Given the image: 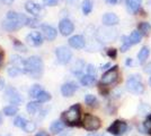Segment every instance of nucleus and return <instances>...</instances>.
Here are the masks:
<instances>
[{
  "instance_id": "f257e3e1",
  "label": "nucleus",
  "mask_w": 151,
  "mask_h": 136,
  "mask_svg": "<svg viewBox=\"0 0 151 136\" xmlns=\"http://www.w3.org/2000/svg\"><path fill=\"white\" fill-rule=\"evenodd\" d=\"M27 17L23 14L9 12L7 14L6 20L2 22V26L7 31H16L27 24Z\"/></svg>"
},
{
  "instance_id": "f03ea898",
  "label": "nucleus",
  "mask_w": 151,
  "mask_h": 136,
  "mask_svg": "<svg viewBox=\"0 0 151 136\" xmlns=\"http://www.w3.org/2000/svg\"><path fill=\"white\" fill-rule=\"evenodd\" d=\"M43 61L37 56L28 58L25 63V73L33 78H40L43 74Z\"/></svg>"
},
{
  "instance_id": "7ed1b4c3",
  "label": "nucleus",
  "mask_w": 151,
  "mask_h": 136,
  "mask_svg": "<svg viewBox=\"0 0 151 136\" xmlns=\"http://www.w3.org/2000/svg\"><path fill=\"white\" fill-rule=\"evenodd\" d=\"M63 120L69 125H75L78 123L79 118H80V108L78 104L70 107L67 111H64L62 115Z\"/></svg>"
},
{
  "instance_id": "20e7f679",
  "label": "nucleus",
  "mask_w": 151,
  "mask_h": 136,
  "mask_svg": "<svg viewBox=\"0 0 151 136\" xmlns=\"http://www.w3.org/2000/svg\"><path fill=\"white\" fill-rule=\"evenodd\" d=\"M126 89L130 91V92H132V93H141V92H143V85L141 83V79L139 77L138 75H133L131 77L127 79V82H126Z\"/></svg>"
},
{
  "instance_id": "39448f33",
  "label": "nucleus",
  "mask_w": 151,
  "mask_h": 136,
  "mask_svg": "<svg viewBox=\"0 0 151 136\" xmlns=\"http://www.w3.org/2000/svg\"><path fill=\"white\" fill-rule=\"evenodd\" d=\"M82 125L87 130H97L101 127V120L93 115H86L83 118Z\"/></svg>"
},
{
  "instance_id": "423d86ee",
  "label": "nucleus",
  "mask_w": 151,
  "mask_h": 136,
  "mask_svg": "<svg viewBox=\"0 0 151 136\" xmlns=\"http://www.w3.org/2000/svg\"><path fill=\"white\" fill-rule=\"evenodd\" d=\"M57 58L58 61L62 65H65L68 64L70 60H71V57H72V52L70 51L67 47H59L57 49Z\"/></svg>"
},
{
  "instance_id": "0eeeda50",
  "label": "nucleus",
  "mask_w": 151,
  "mask_h": 136,
  "mask_svg": "<svg viewBox=\"0 0 151 136\" xmlns=\"http://www.w3.org/2000/svg\"><path fill=\"white\" fill-rule=\"evenodd\" d=\"M126 129H127V126H126V124L124 123V121L116 120V121H114V123L108 127V130H107V132L111 133V134H113V135L121 136L125 133Z\"/></svg>"
},
{
  "instance_id": "6e6552de",
  "label": "nucleus",
  "mask_w": 151,
  "mask_h": 136,
  "mask_svg": "<svg viewBox=\"0 0 151 136\" xmlns=\"http://www.w3.org/2000/svg\"><path fill=\"white\" fill-rule=\"evenodd\" d=\"M6 100L12 104H20L22 97L19 95L18 91L14 87H9L6 91Z\"/></svg>"
},
{
  "instance_id": "1a4fd4ad",
  "label": "nucleus",
  "mask_w": 151,
  "mask_h": 136,
  "mask_svg": "<svg viewBox=\"0 0 151 136\" xmlns=\"http://www.w3.org/2000/svg\"><path fill=\"white\" fill-rule=\"evenodd\" d=\"M116 68H117V67H114V68L109 69V71H106V73L103 75V77H101V83H103V84L109 85L116 81V78H117V69H116Z\"/></svg>"
},
{
  "instance_id": "9d476101",
  "label": "nucleus",
  "mask_w": 151,
  "mask_h": 136,
  "mask_svg": "<svg viewBox=\"0 0 151 136\" xmlns=\"http://www.w3.org/2000/svg\"><path fill=\"white\" fill-rule=\"evenodd\" d=\"M73 24H72V22L70 20H67V18H64L60 22V24H59V30H60V32L62 35L64 36H67V35H69L71 33L73 32Z\"/></svg>"
},
{
  "instance_id": "9b49d317",
  "label": "nucleus",
  "mask_w": 151,
  "mask_h": 136,
  "mask_svg": "<svg viewBox=\"0 0 151 136\" xmlns=\"http://www.w3.org/2000/svg\"><path fill=\"white\" fill-rule=\"evenodd\" d=\"M26 41L28 44L33 45V47H38L43 43V38H42V34L40 32H32L31 34L27 35Z\"/></svg>"
},
{
  "instance_id": "f8f14e48",
  "label": "nucleus",
  "mask_w": 151,
  "mask_h": 136,
  "mask_svg": "<svg viewBox=\"0 0 151 136\" xmlns=\"http://www.w3.org/2000/svg\"><path fill=\"white\" fill-rule=\"evenodd\" d=\"M77 90H78V85L73 82H68V83L63 84L62 87H61V92H62L63 97H71Z\"/></svg>"
},
{
  "instance_id": "ddd939ff",
  "label": "nucleus",
  "mask_w": 151,
  "mask_h": 136,
  "mask_svg": "<svg viewBox=\"0 0 151 136\" xmlns=\"http://www.w3.org/2000/svg\"><path fill=\"white\" fill-rule=\"evenodd\" d=\"M69 44L75 49H82L86 44V41L81 35H75L69 39Z\"/></svg>"
},
{
  "instance_id": "4468645a",
  "label": "nucleus",
  "mask_w": 151,
  "mask_h": 136,
  "mask_svg": "<svg viewBox=\"0 0 151 136\" xmlns=\"http://www.w3.org/2000/svg\"><path fill=\"white\" fill-rule=\"evenodd\" d=\"M25 8L26 10L29 14H32V15H40L41 12H42V7L40 6L38 4H36V2L32 1V0H28L26 2Z\"/></svg>"
},
{
  "instance_id": "2eb2a0df",
  "label": "nucleus",
  "mask_w": 151,
  "mask_h": 136,
  "mask_svg": "<svg viewBox=\"0 0 151 136\" xmlns=\"http://www.w3.org/2000/svg\"><path fill=\"white\" fill-rule=\"evenodd\" d=\"M101 34H103V36L98 38V39L103 40V41H105V42H108V41H111V40L115 39V36H116V32H115V31H112V30H108V28H101V30H99V33H98L97 35H101Z\"/></svg>"
},
{
  "instance_id": "dca6fc26",
  "label": "nucleus",
  "mask_w": 151,
  "mask_h": 136,
  "mask_svg": "<svg viewBox=\"0 0 151 136\" xmlns=\"http://www.w3.org/2000/svg\"><path fill=\"white\" fill-rule=\"evenodd\" d=\"M42 33H43V35L45 36V39L49 40V41H53V40L57 38V31L52 26L43 25L42 26Z\"/></svg>"
},
{
  "instance_id": "f3484780",
  "label": "nucleus",
  "mask_w": 151,
  "mask_h": 136,
  "mask_svg": "<svg viewBox=\"0 0 151 136\" xmlns=\"http://www.w3.org/2000/svg\"><path fill=\"white\" fill-rule=\"evenodd\" d=\"M103 23L106 26H113L119 23V17L113 13H107L103 16Z\"/></svg>"
},
{
  "instance_id": "a211bd4d",
  "label": "nucleus",
  "mask_w": 151,
  "mask_h": 136,
  "mask_svg": "<svg viewBox=\"0 0 151 136\" xmlns=\"http://www.w3.org/2000/svg\"><path fill=\"white\" fill-rule=\"evenodd\" d=\"M25 63L26 60L22 58V57H19V56H13L12 57V61H10V65L14 66V67H16V68H18L20 71H23V73H25Z\"/></svg>"
},
{
  "instance_id": "6ab92c4d",
  "label": "nucleus",
  "mask_w": 151,
  "mask_h": 136,
  "mask_svg": "<svg viewBox=\"0 0 151 136\" xmlns=\"http://www.w3.org/2000/svg\"><path fill=\"white\" fill-rule=\"evenodd\" d=\"M141 2H142V0H126V7H127V10L132 14L137 13L139 9H140Z\"/></svg>"
},
{
  "instance_id": "aec40b11",
  "label": "nucleus",
  "mask_w": 151,
  "mask_h": 136,
  "mask_svg": "<svg viewBox=\"0 0 151 136\" xmlns=\"http://www.w3.org/2000/svg\"><path fill=\"white\" fill-rule=\"evenodd\" d=\"M149 55H150V49H149L148 47H143V48L140 50V52H139V55H138L139 63H140V64H145V60L149 57Z\"/></svg>"
},
{
  "instance_id": "412c9836",
  "label": "nucleus",
  "mask_w": 151,
  "mask_h": 136,
  "mask_svg": "<svg viewBox=\"0 0 151 136\" xmlns=\"http://www.w3.org/2000/svg\"><path fill=\"white\" fill-rule=\"evenodd\" d=\"M63 129H64V124L61 123L60 120H55V121H53L52 125H51V132L53 134H58V133L62 132Z\"/></svg>"
},
{
  "instance_id": "4be33fe9",
  "label": "nucleus",
  "mask_w": 151,
  "mask_h": 136,
  "mask_svg": "<svg viewBox=\"0 0 151 136\" xmlns=\"http://www.w3.org/2000/svg\"><path fill=\"white\" fill-rule=\"evenodd\" d=\"M95 81H96V76L87 74V75H85V76L81 77V84L85 85V86H90V85L94 84Z\"/></svg>"
},
{
  "instance_id": "5701e85b",
  "label": "nucleus",
  "mask_w": 151,
  "mask_h": 136,
  "mask_svg": "<svg viewBox=\"0 0 151 136\" xmlns=\"http://www.w3.org/2000/svg\"><path fill=\"white\" fill-rule=\"evenodd\" d=\"M83 68H85V63L82 60H77L75 63V65L72 66V73L76 74V75H79Z\"/></svg>"
},
{
  "instance_id": "b1692460",
  "label": "nucleus",
  "mask_w": 151,
  "mask_h": 136,
  "mask_svg": "<svg viewBox=\"0 0 151 136\" xmlns=\"http://www.w3.org/2000/svg\"><path fill=\"white\" fill-rule=\"evenodd\" d=\"M93 5H94L93 0H83V2H82V12H83L85 15H88L93 10Z\"/></svg>"
},
{
  "instance_id": "393cba45",
  "label": "nucleus",
  "mask_w": 151,
  "mask_h": 136,
  "mask_svg": "<svg viewBox=\"0 0 151 136\" xmlns=\"http://www.w3.org/2000/svg\"><path fill=\"white\" fill-rule=\"evenodd\" d=\"M139 30H140V32H141L142 35L148 36L151 32V26L149 23H141V24L139 25Z\"/></svg>"
},
{
  "instance_id": "a878e982",
  "label": "nucleus",
  "mask_w": 151,
  "mask_h": 136,
  "mask_svg": "<svg viewBox=\"0 0 151 136\" xmlns=\"http://www.w3.org/2000/svg\"><path fill=\"white\" fill-rule=\"evenodd\" d=\"M122 41H123V43H122V47H121V51L125 52L130 49V47L132 45V42H131V40H130V36H129V38H127V36H123V38H122Z\"/></svg>"
},
{
  "instance_id": "bb28decb",
  "label": "nucleus",
  "mask_w": 151,
  "mask_h": 136,
  "mask_svg": "<svg viewBox=\"0 0 151 136\" xmlns=\"http://www.w3.org/2000/svg\"><path fill=\"white\" fill-rule=\"evenodd\" d=\"M17 107H15V105H7L4 108V113L6 115V116H15L16 113H17Z\"/></svg>"
},
{
  "instance_id": "cd10ccee",
  "label": "nucleus",
  "mask_w": 151,
  "mask_h": 136,
  "mask_svg": "<svg viewBox=\"0 0 151 136\" xmlns=\"http://www.w3.org/2000/svg\"><path fill=\"white\" fill-rule=\"evenodd\" d=\"M26 109L28 111V113L34 115V113H36L38 111V109H40V104H38L37 102H29V103L27 104Z\"/></svg>"
},
{
  "instance_id": "c85d7f7f",
  "label": "nucleus",
  "mask_w": 151,
  "mask_h": 136,
  "mask_svg": "<svg viewBox=\"0 0 151 136\" xmlns=\"http://www.w3.org/2000/svg\"><path fill=\"white\" fill-rule=\"evenodd\" d=\"M130 40H131L132 44H138L139 42L141 41V33L139 31H133L132 34L130 35Z\"/></svg>"
},
{
  "instance_id": "c756f323",
  "label": "nucleus",
  "mask_w": 151,
  "mask_h": 136,
  "mask_svg": "<svg viewBox=\"0 0 151 136\" xmlns=\"http://www.w3.org/2000/svg\"><path fill=\"white\" fill-rule=\"evenodd\" d=\"M36 99H37L38 102H46V101H49L51 99V95L50 93H47L45 91H42V92H40V94L36 97Z\"/></svg>"
},
{
  "instance_id": "7c9ffc66",
  "label": "nucleus",
  "mask_w": 151,
  "mask_h": 136,
  "mask_svg": "<svg viewBox=\"0 0 151 136\" xmlns=\"http://www.w3.org/2000/svg\"><path fill=\"white\" fill-rule=\"evenodd\" d=\"M22 73H23V71H20V69L14 67V66H12V65H9V67H8V75H9L10 77H16V76L20 75Z\"/></svg>"
},
{
  "instance_id": "2f4dec72",
  "label": "nucleus",
  "mask_w": 151,
  "mask_h": 136,
  "mask_svg": "<svg viewBox=\"0 0 151 136\" xmlns=\"http://www.w3.org/2000/svg\"><path fill=\"white\" fill-rule=\"evenodd\" d=\"M42 86L41 85H34L33 87L31 89V91H29V94H31V97H36L40 94V92H42Z\"/></svg>"
},
{
  "instance_id": "473e14b6",
  "label": "nucleus",
  "mask_w": 151,
  "mask_h": 136,
  "mask_svg": "<svg viewBox=\"0 0 151 136\" xmlns=\"http://www.w3.org/2000/svg\"><path fill=\"white\" fill-rule=\"evenodd\" d=\"M27 123V120H26L24 117H17L16 119H15V126L16 127H20V128H24V126H25V124Z\"/></svg>"
},
{
  "instance_id": "72a5a7b5",
  "label": "nucleus",
  "mask_w": 151,
  "mask_h": 136,
  "mask_svg": "<svg viewBox=\"0 0 151 136\" xmlns=\"http://www.w3.org/2000/svg\"><path fill=\"white\" fill-rule=\"evenodd\" d=\"M35 128H36L35 123H33V121H28V120H27V123L25 124V126H24V128H23V129L25 130V132H27V133H32V132H34V130H35Z\"/></svg>"
},
{
  "instance_id": "f704fd0d",
  "label": "nucleus",
  "mask_w": 151,
  "mask_h": 136,
  "mask_svg": "<svg viewBox=\"0 0 151 136\" xmlns=\"http://www.w3.org/2000/svg\"><path fill=\"white\" fill-rule=\"evenodd\" d=\"M85 101H86V103L89 104V105H91V107L96 105V103H97V100H96L95 95H93V94H88V95H86Z\"/></svg>"
},
{
  "instance_id": "c9c22d12",
  "label": "nucleus",
  "mask_w": 151,
  "mask_h": 136,
  "mask_svg": "<svg viewBox=\"0 0 151 136\" xmlns=\"http://www.w3.org/2000/svg\"><path fill=\"white\" fill-rule=\"evenodd\" d=\"M26 25L29 26V27H37L40 25V20H36V18H28Z\"/></svg>"
},
{
  "instance_id": "e433bc0d",
  "label": "nucleus",
  "mask_w": 151,
  "mask_h": 136,
  "mask_svg": "<svg viewBox=\"0 0 151 136\" xmlns=\"http://www.w3.org/2000/svg\"><path fill=\"white\" fill-rule=\"evenodd\" d=\"M145 128L147 129L148 133H150L151 134V115L147 118V120L145 121Z\"/></svg>"
},
{
  "instance_id": "4c0bfd02",
  "label": "nucleus",
  "mask_w": 151,
  "mask_h": 136,
  "mask_svg": "<svg viewBox=\"0 0 151 136\" xmlns=\"http://www.w3.org/2000/svg\"><path fill=\"white\" fill-rule=\"evenodd\" d=\"M87 74H89V75H93V76H96V74H97L96 68H95L93 65H88V66H87Z\"/></svg>"
},
{
  "instance_id": "58836bf2",
  "label": "nucleus",
  "mask_w": 151,
  "mask_h": 136,
  "mask_svg": "<svg viewBox=\"0 0 151 136\" xmlns=\"http://www.w3.org/2000/svg\"><path fill=\"white\" fill-rule=\"evenodd\" d=\"M43 2L46 6H55L58 4V0H43Z\"/></svg>"
},
{
  "instance_id": "ea45409f",
  "label": "nucleus",
  "mask_w": 151,
  "mask_h": 136,
  "mask_svg": "<svg viewBox=\"0 0 151 136\" xmlns=\"http://www.w3.org/2000/svg\"><path fill=\"white\" fill-rule=\"evenodd\" d=\"M108 56L109 57H115L116 56V51H115V49H111V50H108Z\"/></svg>"
},
{
  "instance_id": "a19ab883",
  "label": "nucleus",
  "mask_w": 151,
  "mask_h": 136,
  "mask_svg": "<svg viewBox=\"0 0 151 136\" xmlns=\"http://www.w3.org/2000/svg\"><path fill=\"white\" fill-rule=\"evenodd\" d=\"M145 73H148V74H151V63L149 65H147L145 67Z\"/></svg>"
},
{
  "instance_id": "79ce46f5",
  "label": "nucleus",
  "mask_w": 151,
  "mask_h": 136,
  "mask_svg": "<svg viewBox=\"0 0 151 136\" xmlns=\"http://www.w3.org/2000/svg\"><path fill=\"white\" fill-rule=\"evenodd\" d=\"M4 4H6V5H10V4H13L15 0H1Z\"/></svg>"
},
{
  "instance_id": "37998d69",
  "label": "nucleus",
  "mask_w": 151,
  "mask_h": 136,
  "mask_svg": "<svg viewBox=\"0 0 151 136\" xmlns=\"http://www.w3.org/2000/svg\"><path fill=\"white\" fill-rule=\"evenodd\" d=\"M35 136H49V134L45 133V132H40V133H37Z\"/></svg>"
},
{
  "instance_id": "c03bdc74",
  "label": "nucleus",
  "mask_w": 151,
  "mask_h": 136,
  "mask_svg": "<svg viewBox=\"0 0 151 136\" xmlns=\"http://www.w3.org/2000/svg\"><path fill=\"white\" fill-rule=\"evenodd\" d=\"M108 4H112V5H114V4H116L117 2V0H106Z\"/></svg>"
},
{
  "instance_id": "a18cd8bd",
  "label": "nucleus",
  "mask_w": 151,
  "mask_h": 136,
  "mask_svg": "<svg viewBox=\"0 0 151 136\" xmlns=\"http://www.w3.org/2000/svg\"><path fill=\"white\" fill-rule=\"evenodd\" d=\"M101 136H114V135H113V134H111V133H108V132H107V133H105V134H103Z\"/></svg>"
},
{
  "instance_id": "49530a36",
  "label": "nucleus",
  "mask_w": 151,
  "mask_h": 136,
  "mask_svg": "<svg viewBox=\"0 0 151 136\" xmlns=\"http://www.w3.org/2000/svg\"><path fill=\"white\" fill-rule=\"evenodd\" d=\"M2 123V115H1V112H0V124Z\"/></svg>"
},
{
  "instance_id": "de8ad7c7",
  "label": "nucleus",
  "mask_w": 151,
  "mask_h": 136,
  "mask_svg": "<svg viewBox=\"0 0 151 136\" xmlns=\"http://www.w3.org/2000/svg\"><path fill=\"white\" fill-rule=\"evenodd\" d=\"M126 64H127V65H131V60H130V59H129V60H127V61H126Z\"/></svg>"
},
{
  "instance_id": "09e8293b",
  "label": "nucleus",
  "mask_w": 151,
  "mask_h": 136,
  "mask_svg": "<svg viewBox=\"0 0 151 136\" xmlns=\"http://www.w3.org/2000/svg\"><path fill=\"white\" fill-rule=\"evenodd\" d=\"M2 84H4V82L1 81V82H0V89H2Z\"/></svg>"
},
{
  "instance_id": "8fccbe9b",
  "label": "nucleus",
  "mask_w": 151,
  "mask_h": 136,
  "mask_svg": "<svg viewBox=\"0 0 151 136\" xmlns=\"http://www.w3.org/2000/svg\"><path fill=\"white\" fill-rule=\"evenodd\" d=\"M1 59H2V52L0 51V61H1Z\"/></svg>"
},
{
  "instance_id": "3c124183",
  "label": "nucleus",
  "mask_w": 151,
  "mask_h": 136,
  "mask_svg": "<svg viewBox=\"0 0 151 136\" xmlns=\"http://www.w3.org/2000/svg\"><path fill=\"white\" fill-rule=\"evenodd\" d=\"M88 136H99V135H97V134H90V135Z\"/></svg>"
},
{
  "instance_id": "603ef678",
  "label": "nucleus",
  "mask_w": 151,
  "mask_h": 136,
  "mask_svg": "<svg viewBox=\"0 0 151 136\" xmlns=\"http://www.w3.org/2000/svg\"><path fill=\"white\" fill-rule=\"evenodd\" d=\"M149 84L151 85V77H150V79H149Z\"/></svg>"
},
{
  "instance_id": "864d4df0",
  "label": "nucleus",
  "mask_w": 151,
  "mask_h": 136,
  "mask_svg": "<svg viewBox=\"0 0 151 136\" xmlns=\"http://www.w3.org/2000/svg\"><path fill=\"white\" fill-rule=\"evenodd\" d=\"M0 136H10V135H0Z\"/></svg>"
},
{
  "instance_id": "5fc2aeb1",
  "label": "nucleus",
  "mask_w": 151,
  "mask_h": 136,
  "mask_svg": "<svg viewBox=\"0 0 151 136\" xmlns=\"http://www.w3.org/2000/svg\"><path fill=\"white\" fill-rule=\"evenodd\" d=\"M63 136H69V135H63Z\"/></svg>"
},
{
  "instance_id": "6e6d98bb",
  "label": "nucleus",
  "mask_w": 151,
  "mask_h": 136,
  "mask_svg": "<svg viewBox=\"0 0 151 136\" xmlns=\"http://www.w3.org/2000/svg\"><path fill=\"white\" fill-rule=\"evenodd\" d=\"M69 1H70V0H69Z\"/></svg>"
}]
</instances>
